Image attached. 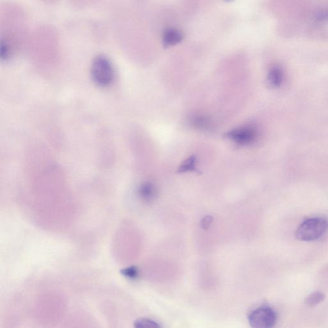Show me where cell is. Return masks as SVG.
Returning <instances> with one entry per match:
<instances>
[{
	"label": "cell",
	"mask_w": 328,
	"mask_h": 328,
	"mask_svg": "<svg viewBox=\"0 0 328 328\" xmlns=\"http://www.w3.org/2000/svg\"><path fill=\"white\" fill-rule=\"evenodd\" d=\"M328 228V223L325 219L314 217L305 221L297 227L296 236L302 241H316L321 238Z\"/></svg>",
	"instance_id": "6da1fadb"
},
{
	"label": "cell",
	"mask_w": 328,
	"mask_h": 328,
	"mask_svg": "<svg viewBox=\"0 0 328 328\" xmlns=\"http://www.w3.org/2000/svg\"><path fill=\"white\" fill-rule=\"evenodd\" d=\"M92 79L98 85L107 87L114 79V69L111 62L103 55L96 57L91 67Z\"/></svg>",
	"instance_id": "7a4b0ae2"
},
{
	"label": "cell",
	"mask_w": 328,
	"mask_h": 328,
	"mask_svg": "<svg viewBox=\"0 0 328 328\" xmlns=\"http://www.w3.org/2000/svg\"><path fill=\"white\" fill-rule=\"evenodd\" d=\"M139 195L145 202H151L157 196V189L155 184L151 182H144L139 188Z\"/></svg>",
	"instance_id": "5b68a950"
},
{
	"label": "cell",
	"mask_w": 328,
	"mask_h": 328,
	"mask_svg": "<svg viewBox=\"0 0 328 328\" xmlns=\"http://www.w3.org/2000/svg\"><path fill=\"white\" fill-rule=\"evenodd\" d=\"M121 274L125 278L136 280L139 276V270L136 266H130L121 270Z\"/></svg>",
	"instance_id": "7c38bea8"
},
{
	"label": "cell",
	"mask_w": 328,
	"mask_h": 328,
	"mask_svg": "<svg viewBox=\"0 0 328 328\" xmlns=\"http://www.w3.org/2000/svg\"><path fill=\"white\" fill-rule=\"evenodd\" d=\"M248 321L250 326L253 328H272L276 325L277 315L272 308L267 306L260 307L250 313Z\"/></svg>",
	"instance_id": "3957f363"
},
{
	"label": "cell",
	"mask_w": 328,
	"mask_h": 328,
	"mask_svg": "<svg viewBox=\"0 0 328 328\" xmlns=\"http://www.w3.org/2000/svg\"><path fill=\"white\" fill-rule=\"evenodd\" d=\"M214 221V217L211 216V215H206L202 219V220L201 221L200 226L202 227L203 229L204 230H207L210 228L211 225Z\"/></svg>",
	"instance_id": "4fadbf2b"
},
{
	"label": "cell",
	"mask_w": 328,
	"mask_h": 328,
	"mask_svg": "<svg viewBox=\"0 0 328 328\" xmlns=\"http://www.w3.org/2000/svg\"><path fill=\"white\" fill-rule=\"evenodd\" d=\"M225 137L237 145L245 146L255 142L258 131L253 125H245L229 131L226 133Z\"/></svg>",
	"instance_id": "277c9868"
},
{
	"label": "cell",
	"mask_w": 328,
	"mask_h": 328,
	"mask_svg": "<svg viewBox=\"0 0 328 328\" xmlns=\"http://www.w3.org/2000/svg\"><path fill=\"white\" fill-rule=\"evenodd\" d=\"M134 327L136 328H158L161 326L153 320L149 319H139L134 323Z\"/></svg>",
	"instance_id": "8fae6325"
},
{
	"label": "cell",
	"mask_w": 328,
	"mask_h": 328,
	"mask_svg": "<svg viewBox=\"0 0 328 328\" xmlns=\"http://www.w3.org/2000/svg\"><path fill=\"white\" fill-rule=\"evenodd\" d=\"M317 20H328V10H325V11H322L320 12L317 16Z\"/></svg>",
	"instance_id": "5bb4252c"
},
{
	"label": "cell",
	"mask_w": 328,
	"mask_h": 328,
	"mask_svg": "<svg viewBox=\"0 0 328 328\" xmlns=\"http://www.w3.org/2000/svg\"><path fill=\"white\" fill-rule=\"evenodd\" d=\"M182 40H183L182 33L174 28H169L164 33L163 42L165 46H173L181 42Z\"/></svg>",
	"instance_id": "8992f818"
},
{
	"label": "cell",
	"mask_w": 328,
	"mask_h": 328,
	"mask_svg": "<svg viewBox=\"0 0 328 328\" xmlns=\"http://www.w3.org/2000/svg\"><path fill=\"white\" fill-rule=\"evenodd\" d=\"M325 295L321 292L311 293L307 297L305 303L308 307H314L323 302L325 299Z\"/></svg>",
	"instance_id": "30bf717a"
},
{
	"label": "cell",
	"mask_w": 328,
	"mask_h": 328,
	"mask_svg": "<svg viewBox=\"0 0 328 328\" xmlns=\"http://www.w3.org/2000/svg\"><path fill=\"white\" fill-rule=\"evenodd\" d=\"M186 172H196L199 173L196 168V157L194 155L190 156L185 160L178 169V173H184Z\"/></svg>",
	"instance_id": "ba28073f"
},
{
	"label": "cell",
	"mask_w": 328,
	"mask_h": 328,
	"mask_svg": "<svg viewBox=\"0 0 328 328\" xmlns=\"http://www.w3.org/2000/svg\"><path fill=\"white\" fill-rule=\"evenodd\" d=\"M190 124L196 130L206 131L212 126V122L209 117L204 115H196L190 120Z\"/></svg>",
	"instance_id": "52a82bcc"
},
{
	"label": "cell",
	"mask_w": 328,
	"mask_h": 328,
	"mask_svg": "<svg viewBox=\"0 0 328 328\" xmlns=\"http://www.w3.org/2000/svg\"><path fill=\"white\" fill-rule=\"evenodd\" d=\"M268 83L272 87H278L282 82V72L279 67H274L268 76Z\"/></svg>",
	"instance_id": "9c48e42d"
}]
</instances>
